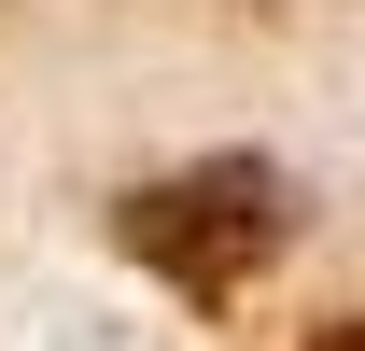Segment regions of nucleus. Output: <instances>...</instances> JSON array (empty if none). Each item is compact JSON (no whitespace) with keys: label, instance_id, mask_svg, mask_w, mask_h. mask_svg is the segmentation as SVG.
Listing matches in <instances>:
<instances>
[{"label":"nucleus","instance_id":"nucleus-2","mask_svg":"<svg viewBox=\"0 0 365 351\" xmlns=\"http://www.w3.org/2000/svg\"><path fill=\"white\" fill-rule=\"evenodd\" d=\"M309 351H365V323H323V337H309Z\"/></svg>","mask_w":365,"mask_h":351},{"label":"nucleus","instance_id":"nucleus-1","mask_svg":"<svg viewBox=\"0 0 365 351\" xmlns=\"http://www.w3.org/2000/svg\"><path fill=\"white\" fill-rule=\"evenodd\" d=\"M127 253L169 267L182 295H239V281L281 253V183L253 169V155L182 169V183H140V197H127Z\"/></svg>","mask_w":365,"mask_h":351}]
</instances>
